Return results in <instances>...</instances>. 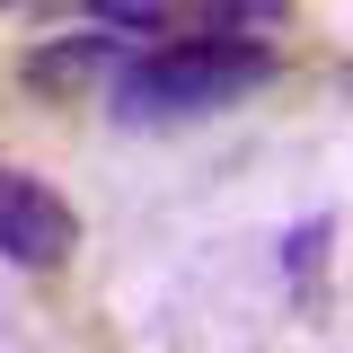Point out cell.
Segmentation results:
<instances>
[{
  "label": "cell",
  "instance_id": "2",
  "mask_svg": "<svg viewBox=\"0 0 353 353\" xmlns=\"http://www.w3.org/2000/svg\"><path fill=\"white\" fill-rule=\"evenodd\" d=\"M71 248H80V212L44 176L0 159V256L27 265V274H53V265H71Z\"/></svg>",
  "mask_w": 353,
  "mask_h": 353
},
{
  "label": "cell",
  "instance_id": "1",
  "mask_svg": "<svg viewBox=\"0 0 353 353\" xmlns=\"http://www.w3.org/2000/svg\"><path fill=\"white\" fill-rule=\"evenodd\" d=\"M265 80L274 44H150L106 80V106L124 124H176V115H221Z\"/></svg>",
  "mask_w": 353,
  "mask_h": 353
}]
</instances>
